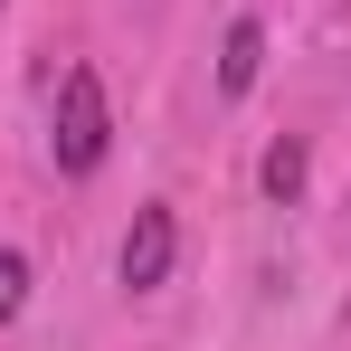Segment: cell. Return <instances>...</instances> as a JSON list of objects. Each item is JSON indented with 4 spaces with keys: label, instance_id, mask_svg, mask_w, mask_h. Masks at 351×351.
Segmentation results:
<instances>
[{
    "label": "cell",
    "instance_id": "6da1fadb",
    "mask_svg": "<svg viewBox=\"0 0 351 351\" xmlns=\"http://www.w3.org/2000/svg\"><path fill=\"white\" fill-rule=\"evenodd\" d=\"M105 86H95V66H76L58 86V171H95L105 162Z\"/></svg>",
    "mask_w": 351,
    "mask_h": 351
},
{
    "label": "cell",
    "instance_id": "7a4b0ae2",
    "mask_svg": "<svg viewBox=\"0 0 351 351\" xmlns=\"http://www.w3.org/2000/svg\"><path fill=\"white\" fill-rule=\"evenodd\" d=\"M171 247H180L171 209H133V237H123V285H133V294H152L162 276H171Z\"/></svg>",
    "mask_w": 351,
    "mask_h": 351
},
{
    "label": "cell",
    "instance_id": "3957f363",
    "mask_svg": "<svg viewBox=\"0 0 351 351\" xmlns=\"http://www.w3.org/2000/svg\"><path fill=\"white\" fill-rule=\"evenodd\" d=\"M256 66H266V29H256V19H237L228 48H219V86H228V95H247V86H256Z\"/></svg>",
    "mask_w": 351,
    "mask_h": 351
},
{
    "label": "cell",
    "instance_id": "277c9868",
    "mask_svg": "<svg viewBox=\"0 0 351 351\" xmlns=\"http://www.w3.org/2000/svg\"><path fill=\"white\" fill-rule=\"evenodd\" d=\"M256 180H266V199H276V209H294V190H304V143L285 133V143L266 152V171H256Z\"/></svg>",
    "mask_w": 351,
    "mask_h": 351
},
{
    "label": "cell",
    "instance_id": "5b68a950",
    "mask_svg": "<svg viewBox=\"0 0 351 351\" xmlns=\"http://www.w3.org/2000/svg\"><path fill=\"white\" fill-rule=\"evenodd\" d=\"M19 304H29V256H19V247H0V323H10Z\"/></svg>",
    "mask_w": 351,
    "mask_h": 351
}]
</instances>
